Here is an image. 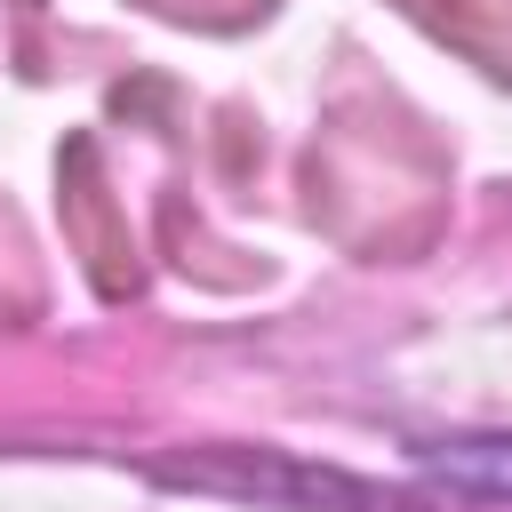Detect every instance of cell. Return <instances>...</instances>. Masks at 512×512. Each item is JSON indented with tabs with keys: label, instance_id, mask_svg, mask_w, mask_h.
I'll list each match as a JSON object with an SVG mask.
<instances>
[{
	"label": "cell",
	"instance_id": "6da1fadb",
	"mask_svg": "<svg viewBox=\"0 0 512 512\" xmlns=\"http://www.w3.org/2000/svg\"><path fill=\"white\" fill-rule=\"evenodd\" d=\"M432 464L472 480V488H512V440H440Z\"/></svg>",
	"mask_w": 512,
	"mask_h": 512
}]
</instances>
